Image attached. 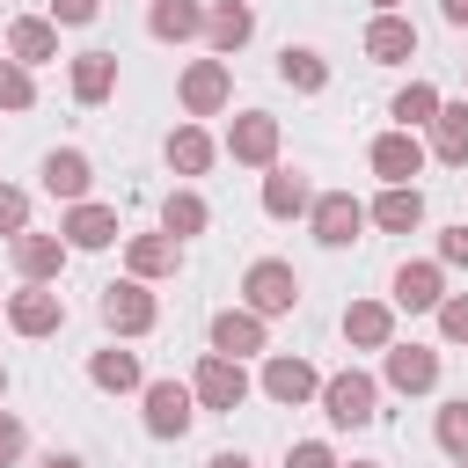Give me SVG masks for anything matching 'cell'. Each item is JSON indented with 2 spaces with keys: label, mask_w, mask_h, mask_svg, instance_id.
Here are the masks:
<instances>
[{
  "label": "cell",
  "mask_w": 468,
  "mask_h": 468,
  "mask_svg": "<svg viewBox=\"0 0 468 468\" xmlns=\"http://www.w3.org/2000/svg\"><path fill=\"white\" fill-rule=\"evenodd\" d=\"M307 219H314V241H322V249H351L358 227H366V205H358L351 190H329V197L307 205Z\"/></svg>",
  "instance_id": "6"
},
{
  "label": "cell",
  "mask_w": 468,
  "mask_h": 468,
  "mask_svg": "<svg viewBox=\"0 0 468 468\" xmlns=\"http://www.w3.org/2000/svg\"><path fill=\"white\" fill-rule=\"evenodd\" d=\"M227 154H234L241 168H271V161H278V117H263V110L234 117V132H227Z\"/></svg>",
  "instance_id": "11"
},
{
  "label": "cell",
  "mask_w": 468,
  "mask_h": 468,
  "mask_svg": "<svg viewBox=\"0 0 468 468\" xmlns=\"http://www.w3.org/2000/svg\"><path fill=\"white\" fill-rule=\"evenodd\" d=\"M58 234H66V249H110V241H117V212L80 197V205L66 212V227H58Z\"/></svg>",
  "instance_id": "18"
},
{
  "label": "cell",
  "mask_w": 468,
  "mask_h": 468,
  "mask_svg": "<svg viewBox=\"0 0 468 468\" xmlns=\"http://www.w3.org/2000/svg\"><path fill=\"white\" fill-rule=\"evenodd\" d=\"M439 263L468 271V227H446V234H439Z\"/></svg>",
  "instance_id": "39"
},
{
  "label": "cell",
  "mask_w": 468,
  "mask_h": 468,
  "mask_svg": "<svg viewBox=\"0 0 468 468\" xmlns=\"http://www.w3.org/2000/svg\"><path fill=\"white\" fill-rule=\"evenodd\" d=\"M241 300L271 322V314H292L300 307V278H292V263H278V256H263V263H249V278H241Z\"/></svg>",
  "instance_id": "3"
},
{
  "label": "cell",
  "mask_w": 468,
  "mask_h": 468,
  "mask_svg": "<svg viewBox=\"0 0 468 468\" xmlns=\"http://www.w3.org/2000/svg\"><path fill=\"white\" fill-rule=\"evenodd\" d=\"M366 161H373V176H380V183H410V176L424 168V139L395 124V132H380V139H373V154H366Z\"/></svg>",
  "instance_id": "12"
},
{
  "label": "cell",
  "mask_w": 468,
  "mask_h": 468,
  "mask_svg": "<svg viewBox=\"0 0 468 468\" xmlns=\"http://www.w3.org/2000/svg\"><path fill=\"white\" fill-rule=\"evenodd\" d=\"M431 439H439V446H446L453 461H468V395L439 410V424H431Z\"/></svg>",
  "instance_id": "33"
},
{
  "label": "cell",
  "mask_w": 468,
  "mask_h": 468,
  "mask_svg": "<svg viewBox=\"0 0 468 468\" xmlns=\"http://www.w3.org/2000/svg\"><path fill=\"white\" fill-rule=\"evenodd\" d=\"M88 183H95V168H88V154H80V146H58V154H44V190H51V197L80 205V197H88Z\"/></svg>",
  "instance_id": "16"
},
{
  "label": "cell",
  "mask_w": 468,
  "mask_h": 468,
  "mask_svg": "<svg viewBox=\"0 0 468 468\" xmlns=\"http://www.w3.org/2000/svg\"><path fill=\"white\" fill-rule=\"evenodd\" d=\"M88 380H95L102 395H132V388H146V373H139V351H117V344L88 358Z\"/></svg>",
  "instance_id": "23"
},
{
  "label": "cell",
  "mask_w": 468,
  "mask_h": 468,
  "mask_svg": "<svg viewBox=\"0 0 468 468\" xmlns=\"http://www.w3.org/2000/svg\"><path fill=\"white\" fill-rule=\"evenodd\" d=\"M431 154H439L446 168H468V102H439V117H431Z\"/></svg>",
  "instance_id": "25"
},
{
  "label": "cell",
  "mask_w": 468,
  "mask_h": 468,
  "mask_svg": "<svg viewBox=\"0 0 468 468\" xmlns=\"http://www.w3.org/2000/svg\"><path fill=\"white\" fill-rule=\"evenodd\" d=\"M278 73H285V80H292L300 95H322V88H329V66H322V51H292V44H285Z\"/></svg>",
  "instance_id": "31"
},
{
  "label": "cell",
  "mask_w": 468,
  "mask_h": 468,
  "mask_svg": "<svg viewBox=\"0 0 468 468\" xmlns=\"http://www.w3.org/2000/svg\"><path fill=\"white\" fill-rule=\"evenodd\" d=\"M110 88H117V58L110 51H80L73 58V102H110Z\"/></svg>",
  "instance_id": "27"
},
{
  "label": "cell",
  "mask_w": 468,
  "mask_h": 468,
  "mask_svg": "<svg viewBox=\"0 0 468 468\" xmlns=\"http://www.w3.org/2000/svg\"><path fill=\"white\" fill-rule=\"evenodd\" d=\"M190 395H197V410H241V402H249V373H241V358L205 351L197 373H190Z\"/></svg>",
  "instance_id": "1"
},
{
  "label": "cell",
  "mask_w": 468,
  "mask_h": 468,
  "mask_svg": "<svg viewBox=\"0 0 468 468\" xmlns=\"http://www.w3.org/2000/svg\"><path fill=\"white\" fill-rule=\"evenodd\" d=\"M285 468H336V453H329L322 439H300V446L285 453Z\"/></svg>",
  "instance_id": "36"
},
{
  "label": "cell",
  "mask_w": 468,
  "mask_h": 468,
  "mask_svg": "<svg viewBox=\"0 0 468 468\" xmlns=\"http://www.w3.org/2000/svg\"><path fill=\"white\" fill-rule=\"evenodd\" d=\"M446 7V22H468V0H439Z\"/></svg>",
  "instance_id": "42"
},
{
  "label": "cell",
  "mask_w": 468,
  "mask_h": 468,
  "mask_svg": "<svg viewBox=\"0 0 468 468\" xmlns=\"http://www.w3.org/2000/svg\"><path fill=\"white\" fill-rule=\"evenodd\" d=\"M439 329H446L453 344H468V292H461V300H439Z\"/></svg>",
  "instance_id": "37"
},
{
  "label": "cell",
  "mask_w": 468,
  "mask_h": 468,
  "mask_svg": "<svg viewBox=\"0 0 468 468\" xmlns=\"http://www.w3.org/2000/svg\"><path fill=\"white\" fill-rule=\"evenodd\" d=\"M366 58H373V66H402V58H417V22H402V15H373V22H366Z\"/></svg>",
  "instance_id": "14"
},
{
  "label": "cell",
  "mask_w": 468,
  "mask_h": 468,
  "mask_svg": "<svg viewBox=\"0 0 468 468\" xmlns=\"http://www.w3.org/2000/svg\"><path fill=\"white\" fill-rule=\"evenodd\" d=\"M154 292H146V278H117V285H102V322L117 329V336H146L154 329Z\"/></svg>",
  "instance_id": "5"
},
{
  "label": "cell",
  "mask_w": 468,
  "mask_h": 468,
  "mask_svg": "<svg viewBox=\"0 0 468 468\" xmlns=\"http://www.w3.org/2000/svg\"><path fill=\"white\" fill-rule=\"evenodd\" d=\"M307 205H314L307 176H292V168H271V176H263V212H271V219H300Z\"/></svg>",
  "instance_id": "28"
},
{
  "label": "cell",
  "mask_w": 468,
  "mask_h": 468,
  "mask_svg": "<svg viewBox=\"0 0 468 468\" xmlns=\"http://www.w3.org/2000/svg\"><path fill=\"white\" fill-rule=\"evenodd\" d=\"M7 322H15L22 336H51V329L66 322V300H58L51 285H22V292L7 300Z\"/></svg>",
  "instance_id": "13"
},
{
  "label": "cell",
  "mask_w": 468,
  "mask_h": 468,
  "mask_svg": "<svg viewBox=\"0 0 468 468\" xmlns=\"http://www.w3.org/2000/svg\"><path fill=\"white\" fill-rule=\"evenodd\" d=\"M22 227H29V197L15 183H0V234H22Z\"/></svg>",
  "instance_id": "35"
},
{
  "label": "cell",
  "mask_w": 468,
  "mask_h": 468,
  "mask_svg": "<svg viewBox=\"0 0 468 468\" xmlns=\"http://www.w3.org/2000/svg\"><path fill=\"white\" fill-rule=\"evenodd\" d=\"M190 417H197V395L183 380H146V431L154 439H183Z\"/></svg>",
  "instance_id": "7"
},
{
  "label": "cell",
  "mask_w": 468,
  "mask_h": 468,
  "mask_svg": "<svg viewBox=\"0 0 468 468\" xmlns=\"http://www.w3.org/2000/svg\"><path fill=\"white\" fill-rule=\"evenodd\" d=\"M373 7H380V15H395V7H402V0H373Z\"/></svg>",
  "instance_id": "44"
},
{
  "label": "cell",
  "mask_w": 468,
  "mask_h": 468,
  "mask_svg": "<svg viewBox=\"0 0 468 468\" xmlns=\"http://www.w3.org/2000/svg\"><path fill=\"white\" fill-rule=\"evenodd\" d=\"M344 336H351L358 351H388V344H395V314H388L380 300H351V307H344Z\"/></svg>",
  "instance_id": "20"
},
{
  "label": "cell",
  "mask_w": 468,
  "mask_h": 468,
  "mask_svg": "<svg viewBox=\"0 0 468 468\" xmlns=\"http://www.w3.org/2000/svg\"><path fill=\"white\" fill-rule=\"evenodd\" d=\"M380 373H388L395 395H431V388H439V351H424V344H388Z\"/></svg>",
  "instance_id": "8"
},
{
  "label": "cell",
  "mask_w": 468,
  "mask_h": 468,
  "mask_svg": "<svg viewBox=\"0 0 468 468\" xmlns=\"http://www.w3.org/2000/svg\"><path fill=\"white\" fill-rule=\"evenodd\" d=\"M15 453H22V424H15V417H7V410H0V468H7V461H15Z\"/></svg>",
  "instance_id": "40"
},
{
  "label": "cell",
  "mask_w": 468,
  "mask_h": 468,
  "mask_svg": "<svg viewBox=\"0 0 468 468\" xmlns=\"http://www.w3.org/2000/svg\"><path fill=\"white\" fill-rule=\"evenodd\" d=\"M44 468H80V461H73V453H51V461H44Z\"/></svg>",
  "instance_id": "43"
},
{
  "label": "cell",
  "mask_w": 468,
  "mask_h": 468,
  "mask_svg": "<svg viewBox=\"0 0 468 468\" xmlns=\"http://www.w3.org/2000/svg\"><path fill=\"white\" fill-rule=\"evenodd\" d=\"M373 227H388V234H410L417 219H424V197H417V183H388L380 197H373V212H366Z\"/></svg>",
  "instance_id": "21"
},
{
  "label": "cell",
  "mask_w": 468,
  "mask_h": 468,
  "mask_svg": "<svg viewBox=\"0 0 468 468\" xmlns=\"http://www.w3.org/2000/svg\"><path fill=\"white\" fill-rule=\"evenodd\" d=\"M7 58H22V66H44V58H58V22H44V15H22V22H7Z\"/></svg>",
  "instance_id": "17"
},
{
  "label": "cell",
  "mask_w": 468,
  "mask_h": 468,
  "mask_svg": "<svg viewBox=\"0 0 468 468\" xmlns=\"http://www.w3.org/2000/svg\"><path fill=\"white\" fill-rule=\"evenodd\" d=\"M453 468H468V461H453Z\"/></svg>",
  "instance_id": "47"
},
{
  "label": "cell",
  "mask_w": 468,
  "mask_h": 468,
  "mask_svg": "<svg viewBox=\"0 0 468 468\" xmlns=\"http://www.w3.org/2000/svg\"><path fill=\"white\" fill-rule=\"evenodd\" d=\"M439 300H446V271H439V263H402V271H395V307L424 314V307H439Z\"/></svg>",
  "instance_id": "19"
},
{
  "label": "cell",
  "mask_w": 468,
  "mask_h": 468,
  "mask_svg": "<svg viewBox=\"0 0 468 468\" xmlns=\"http://www.w3.org/2000/svg\"><path fill=\"white\" fill-rule=\"evenodd\" d=\"M29 102H37L29 66H22V58H0V110H29Z\"/></svg>",
  "instance_id": "34"
},
{
  "label": "cell",
  "mask_w": 468,
  "mask_h": 468,
  "mask_svg": "<svg viewBox=\"0 0 468 468\" xmlns=\"http://www.w3.org/2000/svg\"><path fill=\"white\" fill-rule=\"evenodd\" d=\"M0 395H7V373H0Z\"/></svg>",
  "instance_id": "45"
},
{
  "label": "cell",
  "mask_w": 468,
  "mask_h": 468,
  "mask_svg": "<svg viewBox=\"0 0 468 468\" xmlns=\"http://www.w3.org/2000/svg\"><path fill=\"white\" fill-rule=\"evenodd\" d=\"M205 468H256V461H249V453H212Z\"/></svg>",
  "instance_id": "41"
},
{
  "label": "cell",
  "mask_w": 468,
  "mask_h": 468,
  "mask_svg": "<svg viewBox=\"0 0 468 468\" xmlns=\"http://www.w3.org/2000/svg\"><path fill=\"white\" fill-rule=\"evenodd\" d=\"M205 37H212V51H241L256 37V15L241 0H219V7H205Z\"/></svg>",
  "instance_id": "26"
},
{
  "label": "cell",
  "mask_w": 468,
  "mask_h": 468,
  "mask_svg": "<svg viewBox=\"0 0 468 468\" xmlns=\"http://www.w3.org/2000/svg\"><path fill=\"white\" fill-rule=\"evenodd\" d=\"M373 402H380V388H373V373H358V366L322 380V417H329V424H344V431L373 424Z\"/></svg>",
  "instance_id": "2"
},
{
  "label": "cell",
  "mask_w": 468,
  "mask_h": 468,
  "mask_svg": "<svg viewBox=\"0 0 468 468\" xmlns=\"http://www.w3.org/2000/svg\"><path fill=\"white\" fill-rule=\"evenodd\" d=\"M7 256H15V271H22L29 285H51V278L66 271V234H29V227H22V234L7 241Z\"/></svg>",
  "instance_id": "9"
},
{
  "label": "cell",
  "mask_w": 468,
  "mask_h": 468,
  "mask_svg": "<svg viewBox=\"0 0 468 468\" xmlns=\"http://www.w3.org/2000/svg\"><path fill=\"white\" fill-rule=\"evenodd\" d=\"M146 29H154L161 44H190V37H205V7H197V0H154Z\"/></svg>",
  "instance_id": "24"
},
{
  "label": "cell",
  "mask_w": 468,
  "mask_h": 468,
  "mask_svg": "<svg viewBox=\"0 0 468 468\" xmlns=\"http://www.w3.org/2000/svg\"><path fill=\"white\" fill-rule=\"evenodd\" d=\"M95 15H102V0H51V22H66V29H80Z\"/></svg>",
  "instance_id": "38"
},
{
  "label": "cell",
  "mask_w": 468,
  "mask_h": 468,
  "mask_svg": "<svg viewBox=\"0 0 468 468\" xmlns=\"http://www.w3.org/2000/svg\"><path fill=\"white\" fill-rule=\"evenodd\" d=\"M212 154H219V146H212L197 124H176V132H168V168H176V176H205Z\"/></svg>",
  "instance_id": "29"
},
{
  "label": "cell",
  "mask_w": 468,
  "mask_h": 468,
  "mask_svg": "<svg viewBox=\"0 0 468 468\" xmlns=\"http://www.w3.org/2000/svg\"><path fill=\"white\" fill-rule=\"evenodd\" d=\"M124 263H132V278H168V271L183 263V241H176V234H132Z\"/></svg>",
  "instance_id": "22"
},
{
  "label": "cell",
  "mask_w": 468,
  "mask_h": 468,
  "mask_svg": "<svg viewBox=\"0 0 468 468\" xmlns=\"http://www.w3.org/2000/svg\"><path fill=\"white\" fill-rule=\"evenodd\" d=\"M351 468H373V461H351Z\"/></svg>",
  "instance_id": "46"
},
{
  "label": "cell",
  "mask_w": 468,
  "mask_h": 468,
  "mask_svg": "<svg viewBox=\"0 0 468 468\" xmlns=\"http://www.w3.org/2000/svg\"><path fill=\"white\" fill-rule=\"evenodd\" d=\"M205 219H212V212H205L197 190H168V197H161V234L190 241V234H205Z\"/></svg>",
  "instance_id": "30"
},
{
  "label": "cell",
  "mask_w": 468,
  "mask_h": 468,
  "mask_svg": "<svg viewBox=\"0 0 468 468\" xmlns=\"http://www.w3.org/2000/svg\"><path fill=\"white\" fill-rule=\"evenodd\" d=\"M176 95H183V110H190V117H219V110H227V95H234L227 58H197V66H183Z\"/></svg>",
  "instance_id": "4"
},
{
  "label": "cell",
  "mask_w": 468,
  "mask_h": 468,
  "mask_svg": "<svg viewBox=\"0 0 468 468\" xmlns=\"http://www.w3.org/2000/svg\"><path fill=\"white\" fill-rule=\"evenodd\" d=\"M395 117H402V132L431 124V117H439V88H431V80H410V88L395 95Z\"/></svg>",
  "instance_id": "32"
},
{
  "label": "cell",
  "mask_w": 468,
  "mask_h": 468,
  "mask_svg": "<svg viewBox=\"0 0 468 468\" xmlns=\"http://www.w3.org/2000/svg\"><path fill=\"white\" fill-rule=\"evenodd\" d=\"M212 351H227V358L263 351V314H256V307H219V314H212Z\"/></svg>",
  "instance_id": "15"
},
{
  "label": "cell",
  "mask_w": 468,
  "mask_h": 468,
  "mask_svg": "<svg viewBox=\"0 0 468 468\" xmlns=\"http://www.w3.org/2000/svg\"><path fill=\"white\" fill-rule=\"evenodd\" d=\"M263 395L285 402V410H300V402L322 395V373H314L307 358H285V351H278V358H263Z\"/></svg>",
  "instance_id": "10"
}]
</instances>
